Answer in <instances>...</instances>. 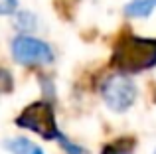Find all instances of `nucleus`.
I'll return each mask as SVG.
<instances>
[{
  "instance_id": "20e7f679",
  "label": "nucleus",
  "mask_w": 156,
  "mask_h": 154,
  "mask_svg": "<svg viewBox=\"0 0 156 154\" xmlns=\"http://www.w3.org/2000/svg\"><path fill=\"white\" fill-rule=\"evenodd\" d=\"M12 55L22 65H48L53 61V50L50 44L42 42L38 38H32L28 34L16 36L12 40Z\"/></svg>"
},
{
  "instance_id": "f8f14e48",
  "label": "nucleus",
  "mask_w": 156,
  "mask_h": 154,
  "mask_svg": "<svg viewBox=\"0 0 156 154\" xmlns=\"http://www.w3.org/2000/svg\"><path fill=\"white\" fill-rule=\"evenodd\" d=\"M154 154H156V150H154Z\"/></svg>"
},
{
  "instance_id": "39448f33",
  "label": "nucleus",
  "mask_w": 156,
  "mask_h": 154,
  "mask_svg": "<svg viewBox=\"0 0 156 154\" xmlns=\"http://www.w3.org/2000/svg\"><path fill=\"white\" fill-rule=\"evenodd\" d=\"M4 148L10 154H44V150L38 144H34L30 138H24V136L8 138L6 142H4Z\"/></svg>"
},
{
  "instance_id": "6e6552de",
  "label": "nucleus",
  "mask_w": 156,
  "mask_h": 154,
  "mask_svg": "<svg viewBox=\"0 0 156 154\" xmlns=\"http://www.w3.org/2000/svg\"><path fill=\"white\" fill-rule=\"evenodd\" d=\"M55 140L61 144V150H65V154H85V150L79 146V144L71 142V140H69L65 135H61V132L57 135V138H55Z\"/></svg>"
},
{
  "instance_id": "1a4fd4ad",
  "label": "nucleus",
  "mask_w": 156,
  "mask_h": 154,
  "mask_svg": "<svg viewBox=\"0 0 156 154\" xmlns=\"http://www.w3.org/2000/svg\"><path fill=\"white\" fill-rule=\"evenodd\" d=\"M12 89H14V79H12L10 71L0 69V97L6 95V93H10Z\"/></svg>"
},
{
  "instance_id": "f03ea898",
  "label": "nucleus",
  "mask_w": 156,
  "mask_h": 154,
  "mask_svg": "<svg viewBox=\"0 0 156 154\" xmlns=\"http://www.w3.org/2000/svg\"><path fill=\"white\" fill-rule=\"evenodd\" d=\"M16 124L36 132L46 140H55L57 135L61 132L55 123L53 107L48 101H38V103H32L30 107H26L16 119Z\"/></svg>"
},
{
  "instance_id": "f257e3e1",
  "label": "nucleus",
  "mask_w": 156,
  "mask_h": 154,
  "mask_svg": "<svg viewBox=\"0 0 156 154\" xmlns=\"http://www.w3.org/2000/svg\"><path fill=\"white\" fill-rule=\"evenodd\" d=\"M113 63L122 73H138L156 65V40L125 36L117 44Z\"/></svg>"
},
{
  "instance_id": "423d86ee",
  "label": "nucleus",
  "mask_w": 156,
  "mask_h": 154,
  "mask_svg": "<svg viewBox=\"0 0 156 154\" xmlns=\"http://www.w3.org/2000/svg\"><path fill=\"white\" fill-rule=\"evenodd\" d=\"M156 10V0H130L125 6V14L129 18H148Z\"/></svg>"
},
{
  "instance_id": "0eeeda50",
  "label": "nucleus",
  "mask_w": 156,
  "mask_h": 154,
  "mask_svg": "<svg viewBox=\"0 0 156 154\" xmlns=\"http://www.w3.org/2000/svg\"><path fill=\"white\" fill-rule=\"evenodd\" d=\"M14 26L18 32H22V34H30V32H34L36 28H38V18H36V14H32V12H18L16 14V20H14Z\"/></svg>"
},
{
  "instance_id": "7ed1b4c3",
  "label": "nucleus",
  "mask_w": 156,
  "mask_h": 154,
  "mask_svg": "<svg viewBox=\"0 0 156 154\" xmlns=\"http://www.w3.org/2000/svg\"><path fill=\"white\" fill-rule=\"evenodd\" d=\"M101 95L111 111L125 113L133 107L134 99H136V85L125 73H113L103 81Z\"/></svg>"
},
{
  "instance_id": "9b49d317",
  "label": "nucleus",
  "mask_w": 156,
  "mask_h": 154,
  "mask_svg": "<svg viewBox=\"0 0 156 154\" xmlns=\"http://www.w3.org/2000/svg\"><path fill=\"white\" fill-rule=\"evenodd\" d=\"M103 154H130V152L126 150V148H117V144H111V146L105 148Z\"/></svg>"
},
{
  "instance_id": "9d476101",
  "label": "nucleus",
  "mask_w": 156,
  "mask_h": 154,
  "mask_svg": "<svg viewBox=\"0 0 156 154\" xmlns=\"http://www.w3.org/2000/svg\"><path fill=\"white\" fill-rule=\"evenodd\" d=\"M18 8V0H0V16H10Z\"/></svg>"
}]
</instances>
